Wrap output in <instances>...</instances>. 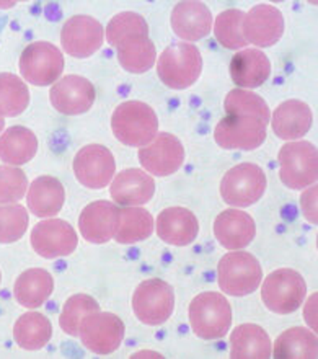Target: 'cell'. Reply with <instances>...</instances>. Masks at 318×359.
<instances>
[{"label": "cell", "instance_id": "39", "mask_svg": "<svg viewBox=\"0 0 318 359\" xmlns=\"http://www.w3.org/2000/svg\"><path fill=\"white\" fill-rule=\"evenodd\" d=\"M28 193V178L22 168L0 167V204H13Z\"/></svg>", "mask_w": 318, "mask_h": 359}, {"label": "cell", "instance_id": "15", "mask_svg": "<svg viewBox=\"0 0 318 359\" xmlns=\"http://www.w3.org/2000/svg\"><path fill=\"white\" fill-rule=\"evenodd\" d=\"M214 139L222 149L253 151L266 141V124L251 116L227 114L217 123Z\"/></svg>", "mask_w": 318, "mask_h": 359}, {"label": "cell", "instance_id": "40", "mask_svg": "<svg viewBox=\"0 0 318 359\" xmlns=\"http://www.w3.org/2000/svg\"><path fill=\"white\" fill-rule=\"evenodd\" d=\"M317 194H318V187L314 183L310 184L309 188L302 193L300 196V209L304 217L310 224L317 226L318 224V212H317Z\"/></svg>", "mask_w": 318, "mask_h": 359}, {"label": "cell", "instance_id": "41", "mask_svg": "<svg viewBox=\"0 0 318 359\" xmlns=\"http://www.w3.org/2000/svg\"><path fill=\"white\" fill-rule=\"evenodd\" d=\"M317 299H318V294L317 292L312 294L309 301L305 304V311H304L307 325H309L312 328V332L315 333H317Z\"/></svg>", "mask_w": 318, "mask_h": 359}, {"label": "cell", "instance_id": "16", "mask_svg": "<svg viewBox=\"0 0 318 359\" xmlns=\"http://www.w3.org/2000/svg\"><path fill=\"white\" fill-rule=\"evenodd\" d=\"M95 87L82 76H66L53 83L49 90V100L54 109L67 116H78L87 113L95 103Z\"/></svg>", "mask_w": 318, "mask_h": 359}, {"label": "cell", "instance_id": "38", "mask_svg": "<svg viewBox=\"0 0 318 359\" xmlns=\"http://www.w3.org/2000/svg\"><path fill=\"white\" fill-rule=\"evenodd\" d=\"M29 216L22 204H0V243H13L27 233Z\"/></svg>", "mask_w": 318, "mask_h": 359}, {"label": "cell", "instance_id": "35", "mask_svg": "<svg viewBox=\"0 0 318 359\" xmlns=\"http://www.w3.org/2000/svg\"><path fill=\"white\" fill-rule=\"evenodd\" d=\"M243 18H245V13L240 8H228L219 13L216 22L212 23L217 43L233 51L245 48L248 43L243 38Z\"/></svg>", "mask_w": 318, "mask_h": 359}, {"label": "cell", "instance_id": "36", "mask_svg": "<svg viewBox=\"0 0 318 359\" xmlns=\"http://www.w3.org/2000/svg\"><path fill=\"white\" fill-rule=\"evenodd\" d=\"M98 311H100V306L92 296H88V294H74L64 304L61 316H59V325L67 335L78 338V328H81L83 318Z\"/></svg>", "mask_w": 318, "mask_h": 359}, {"label": "cell", "instance_id": "14", "mask_svg": "<svg viewBox=\"0 0 318 359\" xmlns=\"http://www.w3.org/2000/svg\"><path fill=\"white\" fill-rule=\"evenodd\" d=\"M105 41V29L97 18L76 15L66 20L61 32L62 49L72 57H90Z\"/></svg>", "mask_w": 318, "mask_h": 359}, {"label": "cell", "instance_id": "3", "mask_svg": "<svg viewBox=\"0 0 318 359\" xmlns=\"http://www.w3.org/2000/svg\"><path fill=\"white\" fill-rule=\"evenodd\" d=\"M232 323V307L221 292H201L190 304L191 330L201 340H221Z\"/></svg>", "mask_w": 318, "mask_h": 359}, {"label": "cell", "instance_id": "21", "mask_svg": "<svg viewBox=\"0 0 318 359\" xmlns=\"http://www.w3.org/2000/svg\"><path fill=\"white\" fill-rule=\"evenodd\" d=\"M155 231L165 243L186 247L196 241L200 233V222L190 209L180 206L167 208L157 216Z\"/></svg>", "mask_w": 318, "mask_h": 359}, {"label": "cell", "instance_id": "30", "mask_svg": "<svg viewBox=\"0 0 318 359\" xmlns=\"http://www.w3.org/2000/svg\"><path fill=\"white\" fill-rule=\"evenodd\" d=\"M53 337V325L46 316L39 312H27L15 322V343L27 351L43 350Z\"/></svg>", "mask_w": 318, "mask_h": 359}, {"label": "cell", "instance_id": "8", "mask_svg": "<svg viewBox=\"0 0 318 359\" xmlns=\"http://www.w3.org/2000/svg\"><path fill=\"white\" fill-rule=\"evenodd\" d=\"M20 74L33 86L48 87L59 81L64 71V54L48 41H34L20 56Z\"/></svg>", "mask_w": 318, "mask_h": 359}, {"label": "cell", "instance_id": "5", "mask_svg": "<svg viewBox=\"0 0 318 359\" xmlns=\"http://www.w3.org/2000/svg\"><path fill=\"white\" fill-rule=\"evenodd\" d=\"M307 296V284L296 269L281 268L272 271L261 286V299L272 313L287 316L299 311Z\"/></svg>", "mask_w": 318, "mask_h": 359}, {"label": "cell", "instance_id": "45", "mask_svg": "<svg viewBox=\"0 0 318 359\" xmlns=\"http://www.w3.org/2000/svg\"><path fill=\"white\" fill-rule=\"evenodd\" d=\"M0 283H2V273H0Z\"/></svg>", "mask_w": 318, "mask_h": 359}, {"label": "cell", "instance_id": "28", "mask_svg": "<svg viewBox=\"0 0 318 359\" xmlns=\"http://www.w3.org/2000/svg\"><path fill=\"white\" fill-rule=\"evenodd\" d=\"M155 231V221L147 209L139 206H123L118 211L114 241L123 245H131L148 238Z\"/></svg>", "mask_w": 318, "mask_h": 359}, {"label": "cell", "instance_id": "6", "mask_svg": "<svg viewBox=\"0 0 318 359\" xmlns=\"http://www.w3.org/2000/svg\"><path fill=\"white\" fill-rule=\"evenodd\" d=\"M279 178L284 187L304 189L314 184L318 178V151L307 141H292L281 147Z\"/></svg>", "mask_w": 318, "mask_h": 359}, {"label": "cell", "instance_id": "4", "mask_svg": "<svg viewBox=\"0 0 318 359\" xmlns=\"http://www.w3.org/2000/svg\"><path fill=\"white\" fill-rule=\"evenodd\" d=\"M263 269L260 262L248 252H230L217 265V283L222 292L243 297L255 292L261 284Z\"/></svg>", "mask_w": 318, "mask_h": 359}, {"label": "cell", "instance_id": "43", "mask_svg": "<svg viewBox=\"0 0 318 359\" xmlns=\"http://www.w3.org/2000/svg\"><path fill=\"white\" fill-rule=\"evenodd\" d=\"M15 2H0V8H12Z\"/></svg>", "mask_w": 318, "mask_h": 359}, {"label": "cell", "instance_id": "11", "mask_svg": "<svg viewBox=\"0 0 318 359\" xmlns=\"http://www.w3.org/2000/svg\"><path fill=\"white\" fill-rule=\"evenodd\" d=\"M33 250L46 260L69 257L78 245L77 232L62 219H46L33 227L29 236Z\"/></svg>", "mask_w": 318, "mask_h": 359}, {"label": "cell", "instance_id": "42", "mask_svg": "<svg viewBox=\"0 0 318 359\" xmlns=\"http://www.w3.org/2000/svg\"><path fill=\"white\" fill-rule=\"evenodd\" d=\"M132 358H163V356H162V355H158V353L141 351V353H136V355H132Z\"/></svg>", "mask_w": 318, "mask_h": 359}, {"label": "cell", "instance_id": "10", "mask_svg": "<svg viewBox=\"0 0 318 359\" xmlns=\"http://www.w3.org/2000/svg\"><path fill=\"white\" fill-rule=\"evenodd\" d=\"M83 346L95 355H111L124 340V323L111 312H93L87 316L78 328Z\"/></svg>", "mask_w": 318, "mask_h": 359}, {"label": "cell", "instance_id": "33", "mask_svg": "<svg viewBox=\"0 0 318 359\" xmlns=\"http://www.w3.org/2000/svg\"><path fill=\"white\" fill-rule=\"evenodd\" d=\"M29 104V90L23 79L0 72V116H20Z\"/></svg>", "mask_w": 318, "mask_h": 359}, {"label": "cell", "instance_id": "34", "mask_svg": "<svg viewBox=\"0 0 318 359\" xmlns=\"http://www.w3.org/2000/svg\"><path fill=\"white\" fill-rule=\"evenodd\" d=\"M223 109L230 116H251L260 119L268 126L271 119V111L265 100L251 90L235 88L227 93Z\"/></svg>", "mask_w": 318, "mask_h": 359}, {"label": "cell", "instance_id": "44", "mask_svg": "<svg viewBox=\"0 0 318 359\" xmlns=\"http://www.w3.org/2000/svg\"><path fill=\"white\" fill-rule=\"evenodd\" d=\"M4 128H5V119H4L2 116H0V133L4 131Z\"/></svg>", "mask_w": 318, "mask_h": 359}, {"label": "cell", "instance_id": "26", "mask_svg": "<svg viewBox=\"0 0 318 359\" xmlns=\"http://www.w3.org/2000/svg\"><path fill=\"white\" fill-rule=\"evenodd\" d=\"M54 291L53 274L43 268H29L17 278L13 296L25 309H38L51 297Z\"/></svg>", "mask_w": 318, "mask_h": 359}, {"label": "cell", "instance_id": "13", "mask_svg": "<svg viewBox=\"0 0 318 359\" xmlns=\"http://www.w3.org/2000/svg\"><path fill=\"white\" fill-rule=\"evenodd\" d=\"M72 167L78 183L92 189L108 187L116 173V162L111 151L100 144L82 147L74 157Z\"/></svg>", "mask_w": 318, "mask_h": 359}, {"label": "cell", "instance_id": "24", "mask_svg": "<svg viewBox=\"0 0 318 359\" xmlns=\"http://www.w3.org/2000/svg\"><path fill=\"white\" fill-rule=\"evenodd\" d=\"M271 74L270 59L261 49H242L230 61V77L237 87L243 90L258 88Z\"/></svg>", "mask_w": 318, "mask_h": 359}, {"label": "cell", "instance_id": "23", "mask_svg": "<svg viewBox=\"0 0 318 359\" xmlns=\"http://www.w3.org/2000/svg\"><path fill=\"white\" fill-rule=\"evenodd\" d=\"M312 109L300 100H287L271 113V126L277 137L284 141H297L304 137L312 128Z\"/></svg>", "mask_w": 318, "mask_h": 359}, {"label": "cell", "instance_id": "1", "mask_svg": "<svg viewBox=\"0 0 318 359\" xmlns=\"http://www.w3.org/2000/svg\"><path fill=\"white\" fill-rule=\"evenodd\" d=\"M111 129L114 137L124 146L144 147L158 134V118L147 103L131 100L114 109Z\"/></svg>", "mask_w": 318, "mask_h": 359}, {"label": "cell", "instance_id": "37", "mask_svg": "<svg viewBox=\"0 0 318 359\" xmlns=\"http://www.w3.org/2000/svg\"><path fill=\"white\" fill-rule=\"evenodd\" d=\"M106 41L116 48L129 36H148V25L142 15L136 12H123L114 15L106 27Z\"/></svg>", "mask_w": 318, "mask_h": 359}, {"label": "cell", "instance_id": "17", "mask_svg": "<svg viewBox=\"0 0 318 359\" xmlns=\"http://www.w3.org/2000/svg\"><path fill=\"white\" fill-rule=\"evenodd\" d=\"M284 34V17L270 4H258L243 18V38L258 48H270Z\"/></svg>", "mask_w": 318, "mask_h": 359}, {"label": "cell", "instance_id": "9", "mask_svg": "<svg viewBox=\"0 0 318 359\" xmlns=\"http://www.w3.org/2000/svg\"><path fill=\"white\" fill-rule=\"evenodd\" d=\"M266 175L256 163H240L230 168L221 182V196L228 206L248 208L266 191Z\"/></svg>", "mask_w": 318, "mask_h": 359}, {"label": "cell", "instance_id": "20", "mask_svg": "<svg viewBox=\"0 0 318 359\" xmlns=\"http://www.w3.org/2000/svg\"><path fill=\"white\" fill-rule=\"evenodd\" d=\"M212 13L206 4L196 0L178 2L172 12V28L180 39L200 41L212 29Z\"/></svg>", "mask_w": 318, "mask_h": 359}, {"label": "cell", "instance_id": "29", "mask_svg": "<svg viewBox=\"0 0 318 359\" xmlns=\"http://www.w3.org/2000/svg\"><path fill=\"white\" fill-rule=\"evenodd\" d=\"M38 152V137L32 129L12 126L0 136V161L18 167L32 161Z\"/></svg>", "mask_w": 318, "mask_h": 359}, {"label": "cell", "instance_id": "31", "mask_svg": "<svg viewBox=\"0 0 318 359\" xmlns=\"http://www.w3.org/2000/svg\"><path fill=\"white\" fill-rule=\"evenodd\" d=\"M118 61L124 71L144 74L155 66L157 51L148 36H129L116 46Z\"/></svg>", "mask_w": 318, "mask_h": 359}, {"label": "cell", "instance_id": "12", "mask_svg": "<svg viewBox=\"0 0 318 359\" xmlns=\"http://www.w3.org/2000/svg\"><path fill=\"white\" fill-rule=\"evenodd\" d=\"M185 147L170 133H158L153 141L139 151V162L144 170L155 177H168L178 172L185 162Z\"/></svg>", "mask_w": 318, "mask_h": 359}, {"label": "cell", "instance_id": "22", "mask_svg": "<svg viewBox=\"0 0 318 359\" xmlns=\"http://www.w3.org/2000/svg\"><path fill=\"white\" fill-rule=\"evenodd\" d=\"M119 208L111 201H93L78 217L82 237L90 243H106L114 238Z\"/></svg>", "mask_w": 318, "mask_h": 359}, {"label": "cell", "instance_id": "18", "mask_svg": "<svg viewBox=\"0 0 318 359\" xmlns=\"http://www.w3.org/2000/svg\"><path fill=\"white\" fill-rule=\"evenodd\" d=\"M109 184V194L118 206H142L155 193V180L141 168L119 172Z\"/></svg>", "mask_w": 318, "mask_h": 359}, {"label": "cell", "instance_id": "32", "mask_svg": "<svg viewBox=\"0 0 318 359\" xmlns=\"http://www.w3.org/2000/svg\"><path fill=\"white\" fill-rule=\"evenodd\" d=\"M317 333L304 327H294L282 332L271 348V356L276 359H315Z\"/></svg>", "mask_w": 318, "mask_h": 359}, {"label": "cell", "instance_id": "27", "mask_svg": "<svg viewBox=\"0 0 318 359\" xmlns=\"http://www.w3.org/2000/svg\"><path fill=\"white\" fill-rule=\"evenodd\" d=\"M271 348L270 335L255 323L238 325L230 335L232 359H268L271 358Z\"/></svg>", "mask_w": 318, "mask_h": 359}, {"label": "cell", "instance_id": "2", "mask_svg": "<svg viewBox=\"0 0 318 359\" xmlns=\"http://www.w3.org/2000/svg\"><path fill=\"white\" fill-rule=\"evenodd\" d=\"M202 57L200 49L190 43H173L157 59V74L168 88H190L201 76Z\"/></svg>", "mask_w": 318, "mask_h": 359}, {"label": "cell", "instance_id": "19", "mask_svg": "<svg viewBox=\"0 0 318 359\" xmlns=\"http://www.w3.org/2000/svg\"><path fill=\"white\" fill-rule=\"evenodd\" d=\"M256 233L255 221L250 214L240 209H226L214 222V236L227 250L235 252L250 245Z\"/></svg>", "mask_w": 318, "mask_h": 359}, {"label": "cell", "instance_id": "7", "mask_svg": "<svg viewBox=\"0 0 318 359\" xmlns=\"http://www.w3.org/2000/svg\"><path fill=\"white\" fill-rule=\"evenodd\" d=\"M173 309H175V291L163 279H146L134 291L132 311L146 325L158 327L165 323L172 317Z\"/></svg>", "mask_w": 318, "mask_h": 359}, {"label": "cell", "instance_id": "25", "mask_svg": "<svg viewBox=\"0 0 318 359\" xmlns=\"http://www.w3.org/2000/svg\"><path fill=\"white\" fill-rule=\"evenodd\" d=\"M66 203V189L57 178L41 175L29 184L27 193L28 209L36 217H54Z\"/></svg>", "mask_w": 318, "mask_h": 359}]
</instances>
